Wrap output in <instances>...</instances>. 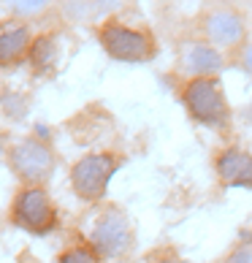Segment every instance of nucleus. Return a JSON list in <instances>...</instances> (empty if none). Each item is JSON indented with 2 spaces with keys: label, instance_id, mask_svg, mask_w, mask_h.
<instances>
[{
  "label": "nucleus",
  "instance_id": "nucleus-13",
  "mask_svg": "<svg viewBox=\"0 0 252 263\" xmlns=\"http://www.w3.org/2000/svg\"><path fill=\"white\" fill-rule=\"evenodd\" d=\"M8 6H11V11L19 14V16H33L38 11H44V8L49 6V0H8Z\"/></svg>",
  "mask_w": 252,
  "mask_h": 263
},
{
  "label": "nucleus",
  "instance_id": "nucleus-9",
  "mask_svg": "<svg viewBox=\"0 0 252 263\" xmlns=\"http://www.w3.org/2000/svg\"><path fill=\"white\" fill-rule=\"evenodd\" d=\"M217 177L225 187H247L252 190V155L239 149V147H228L217 155L215 160Z\"/></svg>",
  "mask_w": 252,
  "mask_h": 263
},
{
  "label": "nucleus",
  "instance_id": "nucleus-1",
  "mask_svg": "<svg viewBox=\"0 0 252 263\" xmlns=\"http://www.w3.org/2000/svg\"><path fill=\"white\" fill-rule=\"evenodd\" d=\"M11 222L33 236H49L60 228V212L44 184H22L11 201Z\"/></svg>",
  "mask_w": 252,
  "mask_h": 263
},
{
  "label": "nucleus",
  "instance_id": "nucleus-8",
  "mask_svg": "<svg viewBox=\"0 0 252 263\" xmlns=\"http://www.w3.org/2000/svg\"><path fill=\"white\" fill-rule=\"evenodd\" d=\"M222 65H225V57L209 41H190L182 46L179 68L190 79H196V76H215L217 71H222Z\"/></svg>",
  "mask_w": 252,
  "mask_h": 263
},
{
  "label": "nucleus",
  "instance_id": "nucleus-10",
  "mask_svg": "<svg viewBox=\"0 0 252 263\" xmlns=\"http://www.w3.org/2000/svg\"><path fill=\"white\" fill-rule=\"evenodd\" d=\"M33 35L25 25H11L0 33V68L19 65L30 52Z\"/></svg>",
  "mask_w": 252,
  "mask_h": 263
},
{
  "label": "nucleus",
  "instance_id": "nucleus-14",
  "mask_svg": "<svg viewBox=\"0 0 252 263\" xmlns=\"http://www.w3.org/2000/svg\"><path fill=\"white\" fill-rule=\"evenodd\" d=\"M144 263H182L173 252H168V250H163V252H154V255H149Z\"/></svg>",
  "mask_w": 252,
  "mask_h": 263
},
{
  "label": "nucleus",
  "instance_id": "nucleus-15",
  "mask_svg": "<svg viewBox=\"0 0 252 263\" xmlns=\"http://www.w3.org/2000/svg\"><path fill=\"white\" fill-rule=\"evenodd\" d=\"M225 263H252V250L249 247H239V250H234V255H230Z\"/></svg>",
  "mask_w": 252,
  "mask_h": 263
},
{
  "label": "nucleus",
  "instance_id": "nucleus-18",
  "mask_svg": "<svg viewBox=\"0 0 252 263\" xmlns=\"http://www.w3.org/2000/svg\"><path fill=\"white\" fill-rule=\"evenodd\" d=\"M247 120L252 122V106H249V109H247Z\"/></svg>",
  "mask_w": 252,
  "mask_h": 263
},
{
  "label": "nucleus",
  "instance_id": "nucleus-3",
  "mask_svg": "<svg viewBox=\"0 0 252 263\" xmlns=\"http://www.w3.org/2000/svg\"><path fill=\"white\" fill-rule=\"evenodd\" d=\"M182 101H185L190 117L206 128L225 130L230 122V106L225 101L220 82L215 76H196L187 79L182 87Z\"/></svg>",
  "mask_w": 252,
  "mask_h": 263
},
{
  "label": "nucleus",
  "instance_id": "nucleus-6",
  "mask_svg": "<svg viewBox=\"0 0 252 263\" xmlns=\"http://www.w3.org/2000/svg\"><path fill=\"white\" fill-rule=\"evenodd\" d=\"M6 158L22 184H46L57 168L52 144L38 139V136H27V139L11 144Z\"/></svg>",
  "mask_w": 252,
  "mask_h": 263
},
{
  "label": "nucleus",
  "instance_id": "nucleus-5",
  "mask_svg": "<svg viewBox=\"0 0 252 263\" xmlns=\"http://www.w3.org/2000/svg\"><path fill=\"white\" fill-rule=\"evenodd\" d=\"M122 158L114 152H92L84 155L71 165V190L76 193V198H82L87 203H98L103 201L106 190H109L111 177L120 171Z\"/></svg>",
  "mask_w": 252,
  "mask_h": 263
},
{
  "label": "nucleus",
  "instance_id": "nucleus-4",
  "mask_svg": "<svg viewBox=\"0 0 252 263\" xmlns=\"http://www.w3.org/2000/svg\"><path fill=\"white\" fill-rule=\"evenodd\" d=\"M98 41L103 52L120 63H147L158 52L154 35L149 30L117 22V19H106L98 27Z\"/></svg>",
  "mask_w": 252,
  "mask_h": 263
},
{
  "label": "nucleus",
  "instance_id": "nucleus-12",
  "mask_svg": "<svg viewBox=\"0 0 252 263\" xmlns=\"http://www.w3.org/2000/svg\"><path fill=\"white\" fill-rule=\"evenodd\" d=\"M57 263H103V260L98 258V252L87 245V241H76V245L65 247V250L60 252Z\"/></svg>",
  "mask_w": 252,
  "mask_h": 263
},
{
  "label": "nucleus",
  "instance_id": "nucleus-7",
  "mask_svg": "<svg viewBox=\"0 0 252 263\" xmlns=\"http://www.w3.org/2000/svg\"><path fill=\"white\" fill-rule=\"evenodd\" d=\"M203 33H206L211 46H222V49H234L244 41V19L230 8H215L203 16Z\"/></svg>",
  "mask_w": 252,
  "mask_h": 263
},
{
  "label": "nucleus",
  "instance_id": "nucleus-2",
  "mask_svg": "<svg viewBox=\"0 0 252 263\" xmlns=\"http://www.w3.org/2000/svg\"><path fill=\"white\" fill-rule=\"evenodd\" d=\"M87 245L98 252L101 260H120L133 250V226L130 217L120 206H103L92 217V226L87 231Z\"/></svg>",
  "mask_w": 252,
  "mask_h": 263
},
{
  "label": "nucleus",
  "instance_id": "nucleus-11",
  "mask_svg": "<svg viewBox=\"0 0 252 263\" xmlns=\"http://www.w3.org/2000/svg\"><path fill=\"white\" fill-rule=\"evenodd\" d=\"M27 60H30L35 76H49L57 68V60H60V41H57V33L35 35L33 44H30V52H27Z\"/></svg>",
  "mask_w": 252,
  "mask_h": 263
},
{
  "label": "nucleus",
  "instance_id": "nucleus-17",
  "mask_svg": "<svg viewBox=\"0 0 252 263\" xmlns=\"http://www.w3.org/2000/svg\"><path fill=\"white\" fill-rule=\"evenodd\" d=\"M6 152H8V139H6V133L0 130V158H6Z\"/></svg>",
  "mask_w": 252,
  "mask_h": 263
},
{
  "label": "nucleus",
  "instance_id": "nucleus-16",
  "mask_svg": "<svg viewBox=\"0 0 252 263\" xmlns=\"http://www.w3.org/2000/svg\"><path fill=\"white\" fill-rule=\"evenodd\" d=\"M241 65H244L247 71H249V76H252V44L241 49Z\"/></svg>",
  "mask_w": 252,
  "mask_h": 263
}]
</instances>
